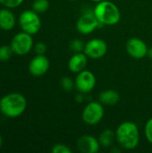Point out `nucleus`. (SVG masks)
<instances>
[{"mask_svg": "<svg viewBox=\"0 0 152 153\" xmlns=\"http://www.w3.org/2000/svg\"><path fill=\"white\" fill-rule=\"evenodd\" d=\"M116 143L126 150H134L140 143V132L137 125L133 121H125L121 123L116 130Z\"/></svg>", "mask_w": 152, "mask_h": 153, "instance_id": "f257e3e1", "label": "nucleus"}, {"mask_svg": "<svg viewBox=\"0 0 152 153\" xmlns=\"http://www.w3.org/2000/svg\"><path fill=\"white\" fill-rule=\"evenodd\" d=\"M26 108L27 100L21 93H8L0 99V112L6 117H19L25 112Z\"/></svg>", "mask_w": 152, "mask_h": 153, "instance_id": "f03ea898", "label": "nucleus"}, {"mask_svg": "<svg viewBox=\"0 0 152 153\" xmlns=\"http://www.w3.org/2000/svg\"><path fill=\"white\" fill-rule=\"evenodd\" d=\"M93 12L101 25L114 26L121 20V12L118 6L108 0L97 3L93 8Z\"/></svg>", "mask_w": 152, "mask_h": 153, "instance_id": "7ed1b4c3", "label": "nucleus"}, {"mask_svg": "<svg viewBox=\"0 0 152 153\" xmlns=\"http://www.w3.org/2000/svg\"><path fill=\"white\" fill-rule=\"evenodd\" d=\"M18 22L21 30L30 35H35L40 30L41 20L39 13L32 9L23 11L20 14Z\"/></svg>", "mask_w": 152, "mask_h": 153, "instance_id": "20e7f679", "label": "nucleus"}, {"mask_svg": "<svg viewBox=\"0 0 152 153\" xmlns=\"http://www.w3.org/2000/svg\"><path fill=\"white\" fill-rule=\"evenodd\" d=\"M104 114V105L99 100L91 101L84 107L82 113V119L86 125L92 126L98 125L103 119Z\"/></svg>", "mask_w": 152, "mask_h": 153, "instance_id": "39448f33", "label": "nucleus"}, {"mask_svg": "<svg viewBox=\"0 0 152 153\" xmlns=\"http://www.w3.org/2000/svg\"><path fill=\"white\" fill-rule=\"evenodd\" d=\"M10 46L13 54L17 56H25L29 54L34 47L32 35L24 31L18 32L13 37Z\"/></svg>", "mask_w": 152, "mask_h": 153, "instance_id": "423d86ee", "label": "nucleus"}, {"mask_svg": "<svg viewBox=\"0 0 152 153\" xmlns=\"http://www.w3.org/2000/svg\"><path fill=\"white\" fill-rule=\"evenodd\" d=\"M99 25V22L96 18L93 10L84 12L76 22V30L80 34L89 35L95 31Z\"/></svg>", "mask_w": 152, "mask_h": 153, "instance_id": "0eeeda50", "label": "nucleus"}, {"mask_svg": "<svg viewBox=\"0 0 152 153\" xmlns=\"http://www.w3.org/2000/svg\"><path fill=\"white\" fill-rule=\"evenodd\" d=\"M96 76L91 71L83 70L78 74H76V77L74 79V86L78 92L86 94L90 93L93 91L96 86Z\"/></svg>", "mask_w": 152, "mask_h": 153, "instance_id": "6e6552de", "label": "nucleus"}, {"mask_svg": "<svg viewBox=\"0 0 152 153\" xmlns=\"http://www.w3.org/2000/svg\"><path fill=\"white\" fill-rule=\"evenodd\" d=\"M85 55L91 59H99L103 57L108 52V45L105 40L95 38L90 39L85 43L84 51Z\"/></svg>", "mask_w": 152, "mask_h": 153, "instance_id": "1a4fd4ad", "label": "nucleus"}, {"mask_svg": "<svg viewBox=\"0 0 152 153\" xmlns=\"http://www.w3.org/2000/svg\"><path fill=\"white\" fill-rule=\"evenodd\" d=\"M127 54L135 59H142L147 56L148 46L140 38H131L127 40L125 45Z\"/></svg>", "mask_w": 152, "mask_h": 153, "instance_id": "9d476101", "label": "nucleus"}, {"mask_svg": "<svg viewBox=\"0 0 152 153\" xmlns=\"http://www.w3.org/2000/svg\"><path fill=\"white\" fill-rule=\"evenodd\" d=\"M50 66L48 58L45 55H36L29 63V73L35 77H40L47 74Z\"/></svg>", "mask_w": 152, "mask_h": 153, "instance_id": "9b49d317", "label": "nucleus"}, {"mask_svg": "<svg viewBox=\"0 0 152 153\" xmlns=\"http://www.w3.org/2000/svg\"><path fill=\"white\" fill-rule=\"evenodd\" d=\"M76 145L82 153H97L101 147L99 139L90 134L81 136L77 140Z\"/></svg>", "mask_w": 152, "mask_h": 153, "instance_id": "f8f14e48", "label": "nucleus"}, {"mask_svg": "<svg viewBox=\"0 0 152 153\" xmlns=\"http://www.w3.org/2000/svg\"><path fill=\"white\" fill-rule=\"evenodd\" d=\"M88 59L89 57L85 55L84 52L73 53L68 60V69L73 74L82 72L86 69Z\"/></svg>", "mask_w": 152, "mask_h": 153, "instance_id": "ddd939ff", "label": "nucleus"}, {"mask_svg": "<svg viewBox=\"0 0 152 153\" xmlns=\"http://www.w3.org/2000/svg\"><path fill=\"white\" fill-rule=\"evenodd\" d=\"M16 19L13 13L9 8L0 9V29L8 31L14 28Z\"/></svg>", "mask_w": 152, "mask_h": 153, "instance_id": "4468645a", "label": "nucleus"}, {"mask_svg": "<svg viewBox=\"0 0 152 153\" xmlns=\"http://www.w3.org/2000/svg\"><path fill=\"white\" fill-rule=\"evenodd\" d=\"M119 100L120 95L115 90H105L99 94V101L104 106H115L119 102Z\"/></svg>", "mask_w": 152, "mask_h": 153, "instance_id": "2eb2a0df", "label": "nucleus"}, {"mask_svg": "<svg viewBox=\"0 0 152 153\" xmlns=\"http://www.w3.org/2000/svg\"><path fill=\"white\" fill-rule=\"evenodd\" d=\"M99 142L102 148H109L113 146L114 143L116 141V131L112 129H104L99 135Z\"/></svg>", "mask_w": 152, "mask_h": 153, "instance_id": "dca6fc26", "label": "nucleus"}, {"mask_svg": "<svg viewBox=\"0 0 152 153\" xmlns=\"http://www.w3.org/2000/svg\"><path fill=\"white\" fill-rule=\"evenodd\" d=\"M32 10L38 13H46L49 8V2L48 0H34L32 3Z\"/></svg>", "mask_w": 152, "mask_h": 153, "instance_id": "f3484780", "label": "nucleus"}, {"mask_svg": "<svg viewBox=\"0 0 152 153\" xmlns=\"http://www.w3.org/2000/svg\"><path fill=\"white\" fill-rule=\"evenodd\" d=\"M13 54V49L10 45L9 46L8 45L0 46V62H6V61L10 60Z\"/></svg>", "mask_w": 152, "mask_h": 153, "instance_id": "a211bd4d", "label": "nucleus"}, {"mask_svg": "<svg viewBox=\"0 0 152 153\" xmlns=\"http://www.w3.org/2000/svg\"><path fill=\"white\" fill-rule=\"evenodd\" d=\"M60 86L65 91H71L74 86V80H73L69 76H64L60 80Z\"/></svg>", "mask_w": 152, "mask_h": 153, "instance_id": "6ab92c4d", "label": "nucleus"}, {"mask_svg": "<svg viewBox=\"0 0 152 153\" xmlns=\"http://www.w3.org/2000/svg\"><path fill=\"white\" fill-rule=\"evenodd\" d=\"M70 49L73 52V53H79V52H83L84 51V47H85V43H83L81 39H73L70 42Z\"/></svg>", "mask_w": 152, "mask_h": 153, "instance_id": "aec40b11", "label": "nucleus"}, {"mask_svg": "<svg viewBox=\"0 0 152 153\" xmlns=\"http://www.w3.org/2000/svg\"><path fill=\"white\" fill-rule=\"evenodd\" d=\"M24 0H0V4L5 8L13 9L20 6Z\"/></svg>", "mask_w": 152, "mask_h": 153, "instance_id": "412c9836", "label": "nucleus"}, {"mask_svg": "<svg viewBox=\"0 0 152 153\" xmlns=\"http://www.w3.org/2000/svg\"><path fill=\"white\" fill-rule=\"evenodd\" d=\"M52 153H71L72 150L70 149L69 146L64 143H56L53 146L51 149Z\"/></svg>", "mask_w": 152, "mask_h": 153, "instance_id": "4be33fe9", "label": "nucleus"}, {"mask_svg": "<svg viewBox=\"0 0 152 153\" xmlns=\"http://www.w3.org/2000/svg\"><path fill=\"white\" fill-rule=\"evenodd\" d=\"M144 134H145V137H146L147 141L152 143V117L150 118L145 124Z\"/></svg>", "mask_w": 152, "mask_h": 153, "instance_id": "5701e85b", "label": "nucleus"}, {"mask_svg": "<svg viewBox=\"0 0 152 153\" xmlns=\"http://www.w3.org/2000/svg\"><path fill=\"white\" fill-rule=\"evenodd\" d=\"M36 55H45L47 52V45L44 42H38L33 47Z\"/></svg>", "mask_w": 152, "mask_h": 153, "instance_id": "b1692460", "label": "nucleus"}, {"mask_svg": "<svg viewBox=\"0 0 152 153\" xmlns=\"http://www.w3.org/2000/svg\"><path fill=\"white\" fill-rule=\"evenodd\" d=\"M147 56L152 60V47L151 48H150L149 49H148V53H147Z\"/></svg>", "mask_w": 152, "mask_h": 153, "instance_id": "393cba45", "label": "nucleus"}, {"mask_svg": "<svg viewBox=\"0 0 152 153\" xmlns=\"http://www.w3.org/2000/svg\"><path fill=\"white\" fill-rule=\"evenodd\" d=\"M2 144H3V139H2V136L0 135V148L2 146Z\"/></svg>", "mask_w": 152, "mask_h": 153, "instance_id": "a878e982", "label": "nucleus"}, {"mask_svg": "<svg viewBox=\"0 0 152 153\" xmlns=\"http://www.w3.org/2000/svg\"><path fill=\"white\" fill-rule=\"evenodd\" d=\"M90 1H92V2H94V3H99V2H101V1H103V0H90Z\"/></svg>", "mask_w": 152, "mask_h": 153, "instance_id": "bb28decb", "label": "nucleus"}, {"mask_svg": "<svg viewBox=\"0 0 152 153\" xmlns=\"http://www.w3.org/2000/svg\"><path fill=\"white\" fill-rule=\"evenodd\" d=\"M70 1H77V0H70Z\"/></svg>", "mask_w": 152, "mask_h": 153, "instance_id": "cd10ccee", "label": "nucleus"}]
</instances>
